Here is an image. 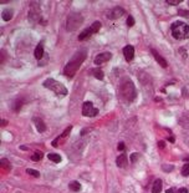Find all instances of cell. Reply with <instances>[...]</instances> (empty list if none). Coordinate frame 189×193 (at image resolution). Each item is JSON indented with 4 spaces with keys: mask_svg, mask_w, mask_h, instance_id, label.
<instances>
[{
    "mask_svg": "<svg viewBox=\"0 0 189 193\" xmlns=\"http://www.w3.org/2000/svg\"><path fill=\"white\" fill-rule=\"evenodd\" d=\"M86 56H87L86 50H81V51H77L75 55H73V57L71 59V60L66 64V66H65L63 74L66 75L67 77H73V76H75V74L77 72V70L81 68L82 62L85 61Z\"/></svg>",
    "mask_w": 189,
    "mask_h": 193,
    "instance_id": "6da1fadb",
    "label": "cell"
},
{
    "mask_svg": "<svg viewBox=\"0 0 189 193\" xmlns=\"http://www.w3.org/2000/svg\"><path fill=\"white\" fill-rule=\"evenodd\" d=\"M120 94L121 96L126 100L127 102H133L137 96V91L133 85V82L131 80H123L121 86H120Z\"/></svg>",
    "mask_w": 189,
    "mask_h": 193,
    "instance_id": "7a4b0ae2",
    "label": "cell"
},
{
    "mask_svg": "<svg viewBox=\"0 0 189 193\" xmlns=\"http://www.w3.org/2000/svg\"><path fill=\"white\" fill-rule=\"evenodd\" d=\"M172 35L177 40H185L189 39V25L182 21H176L170 26Z\"/></svg>",
    "mask_w": 189,
    "mask_h": 193,
    "instance_id": "3957f363",
    "label": "cell"
},
{
    "mask_svg": "<svg viewBox=\"0 0 189 193\" xmlns=\"http://www.w3.org/2000/svg\"><path fill=\"white\" fill-rule=\"evenodd\" d=\"M44 86H45L46 89H49V90L54 91L57 96H61V97L66 96V95L69 94L67 89L65 87L61 82L56 81L55 79H51V77H50V79H46V80L44 81Z\"/></svg>",
    "mask_w": 189,
    "mask_h": 193,
    "instance_id": "277c9868",
    "label": "cell"
},
{
    "mask_svg": "<svg viewBox=\"0 0 189 193\" xmlns=\"http://www.w3.org/2000/svg\"><path fill=\"white\" fill-rule=\"evenodd\" d=\"M82 23H84V16L81 14H77V13L70 14L66 20V30L70 32L76 31L82 25Z\"/></svg>",
    "mask_w": 189,
    "mask_h": 193,
    "instance_id": "5b68a950",
    "label": "cell"
},
{
    "mask_svg": "<svg viewBox=\"0 0 189 193\" xmlns=\"http://www.w3.org/2000/svg\"><path fill=\"white\" fill-rule=\"evenodd\" d=\"M100 29H101V23H100V21H95L93 24H91V26H88L87 29H85V30L78 35V40L82 41V40L88 39L91 35L96 34V32L100 30Z\"/></svg>",
    "mask_w": 189,
    "mask_h": 193,
    "instance_id": "8992f818",
    "label": "cell"
},
{
    "mask_svg": "<svg viewBox=\"0 0 189 193\" xmlns=\"http://www.w3.org/2000/svg\"><path fill=\"white\" fill-rule=\"evenodd\" d=\"M29 19L32 23H37L41 19V11L39 3H31L30 5V13H29Z\"/></svg>",
    "mask_w": 189,
    "mask_h": 193,
    "instance_id": "52a82bcc",
    "label": "cell"
},
{
    "mask_svg": "<svg viewBox=\"0 0 189 193\" xmlns=\"http://www.w3.org/2000/svg\"><path fill=\"white\" fill-rule=\"evenodd\" d=\"M97 113H98V110L93 106L92 102H90V101L84 102V106H82V115L86 117H93Z\"/></svg>",
    "mask_w": 189,
    "mask_h": 193,
    "instance_id": "ba28073f",
    "label": "cell"
},
{
    "mask_svg": "<svg viewBox=\"0 0 189 193\" xmlns=\"http://www.w3.org/2000/svg\"><path fill=\"white\" fill-rule=\"evenodd\" d=\"M125 14H126V11H125V9H123V8L116 6V8H113V9L107 14V18L111 19V20H116V19L121 18V16H123Z\"/></svg>",
    "mask_w": 189,
    "mask_h": 193,
    "instance_id": "9c48e42d",
    "label": "cell"
},
{
    "mask_svg": "<svg viewBox=\"0 0 189 193\" xmlns=\"http://www.w3.org/2000/svg\"><path fill=\"white\" fill-rule=\"evenodd\" d=\"M111 57H112V54L108 53V51H106V53H101V54H98L96 57H95V64L96 65H101L103 62H107L111 60Z\"/></svg>",
    "mask_w": 189,
    "mask_h": 193,
    "instance_id": "30bf717a",
    "label": "cell"
},
{
    "mask_svg": "<svg viewBox=\"0 0 189 193\" xmlns=\"http://www.w3.org/2000/svg\"><path fill=\"white\" fill-rule=\"evenodd\" d=\"M123 55H125V59L129 62L133 60L134 57V47L132 45H127L125 46V49H123Z\"/></svg>",
    "mask_w": 189,
    "mask_h": 193,
    "instance_id": "8fae6325",
    "label": "cell"
},
{
    "mask_svg": "<svg viewBox=\"0 0 189 193\" xmlns=\"http://www.w3.org/2000/svg\"><path fill=\"white\" fill-rule=\"evenodd\" d=\"M151 53H152V55L154 56V59H155V61H157L161 66H162V68H167V61L166 60H164V59L157 53V51H155V50L154 49H151Z\"/></svg>",
    "mask_w": 189,
    "mask_h": 193,
    "instance_id": "7c38bea8",
    "label": "cell"
},
{
    "mask_svg": "<svg viewBox=\"0 0 189 193\" xmlns=\"http://www.w3.org/2000/svg\"><path fill=\"white\" fill-rule=\"evenodd\" d=\"M127 163H128L127 162V156L125 153L118 156L117 159H116V164H117V167H120V168H125V167L127 166Z\"/></svg>",
    "mask_w": 189,
    "mask_h": 193,
    "instance_id": "4fadbf2b",
    "label": "cell"
},
{
    "mask_svg": "<svg viewBox=\"0 0 189 193\" xmlns=\"http://www.w3.org/2000/svg\"><path fill=\"white\" fill-rule=\"evenodd\" d=\"M34 55H35V57L37 59V60H41V59H43V56H44V45H43V43H40L36 46L35 51H34Z\"/></svg>",
    "mask_w": 189,
    "mask_h": 193,
    "instance_id": "5bb4252c",
    "label": "cell"
},
{
    "mask_svg": "<svg viewBox=\"0 0 189 193\" xmlns=\"http://www.w3.org/2000/svg\"><path fill=\"white\" fill-rule=\"evenodd\" d=\"M34 122H35V127H36V130L39 131V132H44L45 130H46V126H45V123H44V121L41 120V119H34Z\"/></svg>",
    "mask_w": 189,
    "mask_h": 193,
    "instance_id": "9a60e30c",
    "label": "cell"
},
{
    "mask_svg": "<svg viewBox=\"0 0 189 193\" xmlns=\"http://www.w3.org/2000/svg\"><path fill=\"white\" fill-rule=\"evenodd\" d=\"M161 191H162V181L155 179L152 186V193H161Z\"/></svg>",
    "mask_w": 189,
    "mask_h": 193,
    "instance_id": "2e32d148",
    "label": "cell"
},
{
    "mask_svg": "<svg viewBox=\"0 0 189 193\" xmlns=\"http://www.w3.org/2000/svg\"><path fill=\"white\" fill-rule=\"evenodd\" d=\"M1 18L4 21H9L13 19V10L11 9H5L3 10V14H1Z\"/></svg>",
    "mask_w": 189,
    "mask_h": 193,
    "instance_id": "e0dca14e",
    "label": "cell"
},
{
    "mask_svg": "<svg viewBox=\"0 0 189 193\" xmlns=\"http://www.w3.org/2000/svg\"><path fill=\"white\" fill-rule=\"evenodd\" d=\"M47 158L50 159V161L55 162V163H60V162H61V156L57 155V153H49V155H47Z\"/></svg>",
    "mask_w": 189,
    "mask_h": 193,
    "instance_id": "ac0fdd59",
    "label": "cell"
},
{
    "mask_svg": "<svg viewBox=\"0 0 189 193\" xmlns=\"http://www.w3.org/2000/svg\"><path fill=\"white\" fill-rule=\"evenodd\" d=\"M70 189L71 191H73V192H78V191H81V183H78L77 181H72L71 183H70Z\"/></svg>",
    "mask_w": 189,
    "mask_h": 193,
    "instance_id": "d6986e66",
    "label": "cell"
},
{
    "mask_svg": "<svg viewBox=\"0 0 189 193\" xmlns=\"http://www.w3.org/2000/svg\"><path fill=\"white\" fill-rule=\"evenodd\" d=\"M92 74H93V76L98 80H102L103 79V71L101 69H93L92 70Z\"/></svg>",
    "mask_w": 189,
    "mask_h": 193,
    "instance_id": "ffe728a7",
    "label": "cell"
},
{
    "mask_svg": "<svg viewBox=\"0 0 189 193\" xmlns=\"http://www.w3.org/2000/svg\"><path fill=\"white\" fill-rule=\"evenodd\" d=\"M43 156H44L43 152H40V151H36V152L31 156V159H32V161H35V162H37V161H40V159L43 158Z\"/></svg>",
    "mask_w": 189,
    "mask_h": 193,
    "instance_id": "44dd1931",
    "label": "cell"
},
{
    "mask_svg": "<svg viewBox=\"0 0 189 193\" xmlns=\"http://www.w3.org/2000/svg\"><path fill=\"white\" fill-rule=\"evenodd\" d=\"M179 125H182L184 128H189V120L187 117H183V119L179 120Z\"/></svg>",
    "mask_w": 189,
    "mask_h": 193,
    "instance_id": "7402d4cb",
    "label": "cell"
},
{
    "mask_svg": "<svg viewBox=\"0 0 189 193\" xmlns=\"http://www.w3.org/2000/svg\"><path fill=\"white\" fill-rule=\"evenodd\" d=\"M1 168L6 170V171H9V170H10V164H9V161H7L6 158H3V159H1Z\"/></svg>",
    "mask_w": 189,
    "mask_h": 193,
    "instance_id": "603a6c76",
    "label": "cell"
},
{
    "mask_svg": "<svg viewBox=\"0 0 189 193\" xmlns=\"http://www.w3.org/2000/svg\"><path fill=\"white\" fill-rule=\"evenodd\" d=\"M26 172L30 174V176H32V177H40V173H39V171H36V170H31V168H28L26 170Z\"/></svg>",
    "mask_w": 189,
    "mask_h": 193,
    "instance_id": "cb8c5ba5",
    "label": "cell"
},
{
    "mask_svg": "<svg viewBox=\"0 0 189 193\" xmlns=\"http://www.w3.org/2000/svg\"><path fill=\"white\" fill-rule=\"evenodd\" d=\"M182 174L184 176V177H188L189 176V163H185L183 166V168H182Z\"/></svg>",
    "mask_w": 189,
    "mask_h": 193,
    "instance_id": "d4e9b609",
    "label": "cell"
},
{
    "mask_svg": "<svg viewBox=\"0 0 189 193\" xmlns=\"http://www.w3.org/2000/svg\"><path fill=\"white\" fill-rule=\"evenodd\" d=\"M71 130H72V127H71V126H70V127H67L66 130L63 131V133H62V136H59V137H57V138H59V140H61V138H65V137H67V136H69V133L71 132Z\"/></svg>",
    "mask_w": 189,
    "mask_h": 193,
    "instance_id": "484cf974",
    "label": "cell"
},
{
    "mask_svg": "<svg viewBox=\"0 0 189 193\" xmlns=\"http://www.w3.org/2000/svg\"><path fill=\"white\" fill-rule=\"evenodd\" d=\"M127 25H128V26L129 28H132L133 26V25H134V18H133V16H128V18H127Z\"/></svg>",
    "mask_w": 189,
    "mask_h": 193,
    "instance_id": "4316f807",
    "label": "cell"
},
{
    "mask_svg": "<svg viewBox=\"0 0 189 193\" xmlns=\"http://www.w3.org/2000/svg\"><path fill=\"white\" fill-rule=\"evenodd\" d=\"M138 157H139V153H137V152L131 155V163H134L137 159H138Z\"/></svg>",
    "mask_w": 189,
    "mask_h": 193,
    "instance_id": "83f0119b",
    "label": "cell"
},
{
    "mask_svg": "<svg viewBox=\"0 0 189 193\" xmlns=\"http://www.w3.org/2000/svg\"><path fill=\"white\" fill-rule=\"evenodd\" d=\"M162 168H163V171H166V172H170L174 168V167L172 166V164H170V166H166V164H163V166H162Z\"/></svg>",
    "mask_w": 189,
    "mask_h": 193,
    "instance_id": "f1b7e54d",
    "label": "cell"
},
{
    "mask_svg": "<svg viewBox=\"0 0 189 193\" xmlns=\"http://www.w3.org/2000/svg\"><path fill=\"white\" fill-rule=\"evenodd\" d=\"M180 2H182V0H167V4H169V5H178V4H180Z\"/></svg>",
    "mask_w": 189,
    "mask_h": 193,
    "instance_id": "f546056e",
    "label": "cell"
},
{
    "mask_svg": "<svg viewBox=\"0 0 189 193\" xmlns=\"http://www.w3.org/2000/svg\"><path fill=\"white\" fill-rule=\"evenodd\" d=\"M179 15L184 16V18H187V19L189 20V11H187V10H180V11H179Z\"/></svg>",
    "mask_w": 189,
    "mask_h": 193,
    "instance_id": "4dcf8cb0",
    "label": "cell"
},
{
    "mask_svg": "<svg viewBox=\"0 0 189 193\" xmlns=\"http://www.w3.org/2000/svg\"><path fill=\"white\" fill-rule=\"evenodd\" d=\"M123 148H125V143H123V142H120L118 143V151H122Z\"/></svg>",
    "mask_w": 189,
    "mask_h": 193,
    "instance_id": "1f68e13d",
    "label": "cell"
},
{
    "mask_svg": "<svg viewBox=\"0 0 189 193\" xmlns=\"http://www.w3.org/2000/svg\"><path fill=\"white\" fill-rule=\"evenodd\" d=\"M178 193H189V192H188L187 188H180V189L178 191Z\"/></svg>",
    "mask_w": 189,
    "mask_h": 193,
    "instance_id": "d6a6232c",
    "label": "cell"
},
{
    "mask_svg": "<svg viewBox=\"0 0 189 193\" xmlns=\"http://www.w3.org/2000/svg\"><path fill=\"white\" fill-rule=\"evenodd\" d=\"M168 141H169V142H172V143H173V142L176 141V138H174L173 136H169V137H168Z\"/></svg>",
    "mask_w": 189,
    "mask_h": 193,
    "instance_id": "836d02e7",
    "label": "cell"
},
{
    "mask_svg": "<svg viewBox=\"0 0 189 193\" xmlns=\"http://www.w3.org/2000/svg\"><path fill=\"white\" fill-rule=\"evenodd\" d=\"M158 146H159L161 148H163V147H164V142H163V141H159V142H158Z\"/></svg>",
    "mask_w": 189,
    "mask_h": 193,
    "instance_id": "e575fe53",
    "label": "cell"
},
{
    "mask_svg": "<svg viewBox=\"0 0 189 193\" xmlns=\"http://www.w3.org/2000/svg\"><path fill=\"white\" fill-rule=\"evenodd\" d=\"M185 143L189 146V136H185Z\"/></svg>",
    "mask_w": 189,
    "mask_h": 193,
    "instance_id": "d590c367",
    "label": "cell"
},
{
    "mask_svg": "<svg viewBox=\"0 0 189 193\" xmlns=\"http://www.w3.org/2000/svg\"><path fill=\"white\" fill-rule=\"evenodd\" d=\"M166 193H173V189L169 188V189H167V192H166Z\"/></svg>",
    "mask_w": 189,
    "mask_h": 193,
    "instance_id": "8d00e7d4",
    "label": "cell"
},
{
    "mask_svg": "<svg viewBox=\"0 0 189 193\" xmlns=\"http://www.w3.org/2000/svg\"><path fill=\"white\" fill-rule=\"evenodd\" d=\"M1 125H3V126H6V120H3V121H1Z\"/></svg>",
    "mask_w": 189,
    "mask_h": 193,
    "instance_id": "74e56055",
    "label": "cell"
},
{
    "mask_svg": "<svg viewBox=\"0 0 189 193\" xmlns=\"http://www.w3.org/2000/svg\"><path fill=\"white\" fill-rule=\"evenodd\" d=\"M184 161H185V162H189V157H187V158L184 159Z\"/></svg>",
    "mask_w": 189,
    "mask_h": 193,
    "instance_id": "f35d334b",
    "label": "cell"
}]
</instances>
